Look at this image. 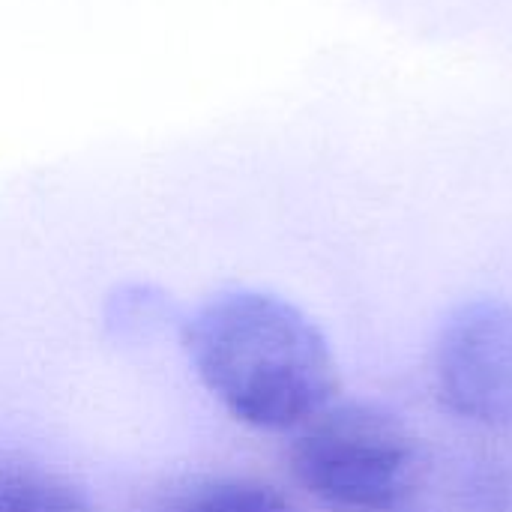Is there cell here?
<instances>
[{
    "mask_svg": "<svg viewBox=\"0 0 512 512\" xmlns=\"http://www.w3.org/2000/svg\"><path fill=\"white\" fill-rule=\"evenodd\" d=\"M183 348L210 396L261 432H297L339 393L324 330L279 294H216L186 318Z\"/></svg>",
    "mask_w": 512,
    "mask_h": 512,
    "instance_id": "1",
    "label": "cell"
},
{
    "mask_svg": "<svg viewBox=\"0 0 512 512\" xmlns=\"http://www.w3.org/2000/svg\"><path fill=\"white\" fill-rule=\"evenodd\" d=\"M288 468L294 483L330 510H390L414 501L426 450L396 411L333 402L294 432Z\"/></svg>",
    "mask_w": 512,
    "mask_h": 512,
    "instance_id": "2",
    "label": "cell"
},
{
    "mask_svg": "<svg viewBox=\"0 0 512 512\" xmlns=\"http://www.w3.org/2000/svg\"><path fill=\"white\" fill-rule=\"evenodd\" d=\"M432 387L447 414L512 432V306L498 297L459 303L432 342Z\"/></svg>",
    "mask_w": 512,
    "mask_h": 512,
    "instance_id": "3",
    "label": "cell"
},
{
    "mask_svg": "<svg viewBox=\"0 0 512 512\" xmlns=\"http://www.w3.org/2000/svg\"><path fill=\"white\" fill-rule=\"evenodd\" d=\"M159 512H297L270 483L252 477H204L174 492Z\"/></svg>",
    "mask_w": 512,
    "mask_h": 512,
    "instance_id": "4",
    "label": "cell"
},
{
    "mask_svg": "<svg viewBox=\"0 0 512 512\" xmlns=\"http://www.w3.org/2000/svg\"><path fill=\"white\" fill-rule=\"evenodd\" d=\"M0 512H90V504L66 477L0 459Z\"/></svg>",
    "mask_w": 512,
    "mask_h": 512,
    "instance_id": "5",
    "label": "cell"
},
{
    "mask_svg": "<svg viewBox=\"0 0 512 512\" xmlns=\"http://www.w3.org/2000/svg\"><path fill=\"white\" fill-rule=\"evenodd\" d=\"M456 512H512V453L480 450L468 456L453 483Z\"/></svg>",
    "mask_w": 512,
    "mask_h": 512,
    "instance_id": "6",
    "label": "cell"
},
{
    "mask_svg": "<svg viewBox=\"0 0 512 512\" xmlns=\"http://www.w3.org/2000/svg\"><path fill=\"white\" fill-rule=\"evenodd\" d=\"M372 512H426V510H420V507H414V501H408V504H399V507H390V510H372Z\"/></svg>",
    "mask_w": 512,
    "mask_h": 512,
    "instance_id": "7",
    "label": "cell"
}]
</instances>
